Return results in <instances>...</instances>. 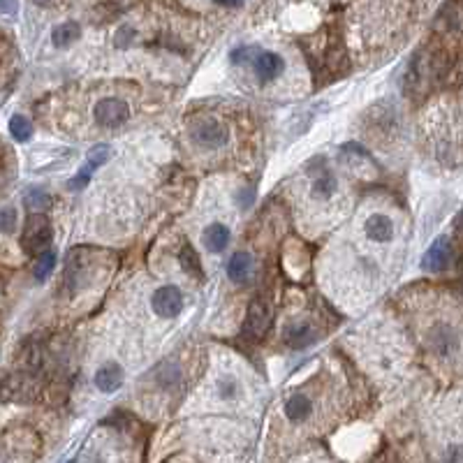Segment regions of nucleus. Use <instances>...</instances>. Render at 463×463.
<instances>
[{
    "instance_id": "nucleus-1",
    "label": "nucleus",
    "mask_w": 463,
    "mask_h": 463,
    "mask_svg": "<svg viewBox=\"0 0 463 463\" xmlns=\"http://www.w3.org/2000/svg\"><path fill=\"white\" fill-rule=\"evenodd\" d=\"M53 236L51 222L42 213H33L31 218L26 220L24 232H21V248L28 255H37L40 250L49 246V241Z\"/></svg>"
},
{
    "instance_id": "nucleus-2",
    "label": "nucleus",
    "mask_w": 463,
    "mask_h": 463,
    "mask_svg": "<svg viewBox=\"0 0 463 463\" xmlns=\"http://www.w3.org/2000/svg\"><path fill=\"white\" fill-rule=\"evenodd\" d=\"M93 118H95V123L100 128L116 130L130 120V107L128 102L118 98H102L95 105V109H93Z\"/></svg>"
},
{
    "instance_id": "nucleus-3",
    "label": "nucleus",
    "mask_w": 463,
    "mask_h": 463,
    "mask_svg": "<svg viewBox=\"0 0 463 463\" xmlns=\"http://www.w3.org/2000/svg\"><path fill=\"white\" fill-rule=\"evenodd\" d=\"M227 128L216 118H199L190 125V139L199 148H220L227 142Z\"/></svg>"
},
{
    "instance_id": "nucleus-4",
    "label": "nucleus",
    "mask_w": 463,
    "mask_h": 463,
    "mask_svg": "<svg viewBox=\"0 0 463 463\" xmlns=\"http://www.w3.org/2000/svg\"><path fill=\"white\" fill-rule=\"evenodd\" d=\"M151 306H153L155 315L172 320L176 315H181L183 311V292L176 285H162L153 292Z\"/></svg>"
},
{
    "instance_id": "nucleus-5",
    "label": "nucleus",
    "mask_w": 463,
    "mask_h": 463,
    "mask_svg": "<svg viewBox=\"0 0 463 463\" xmlns=\"http://www.w3.org/2000/svg\"><path fill=\"white\" fill-rule=\"evenodd\" d=\"M271 320H274V308L269 306V301L266 299H255L248 308L244 331L248 333V336L259 338L269 331V327H271Z\"/></svg>"
},
{
    "instance_id": "nucleus-6",
    "label": "nucleus",
    "mask_w": 463,
    "mask_h": 463,
    "mask_svg": "<svg viewBox=\"0 0 463 463\" xmlns=\"http://www.w3.org/2000/svg\"><path fill=\"white\" fill-rule=\"evenodd\" d=\"M449 259H452V244L447 236H440L426 250V255L422 259V269L429 274H440L449 266Z\"/></svg>"
},
{
    "instance_id": "nucleus-7",
    "label": "nucleus",
    "mask_w": 463,
    "mask_h": 463,
    "mask_svg": "<svg viewBox=\"0 0 463 463\" xmlns=\"http://www.w3.org/2000/svg\"><path fill=\"white\" fill-rule=\"evenodd\" d=\"M253 68L259 81H271L285 70V58L276 51H259L253 61Z\"/></svg>"
},
{
    "instance_id": "nucleus-8",
    "label": "nucleus",
    "mask_w": 463,
    "mask_h": 463,
    "mask_svg": "<svg viewBox=\"0 0 463 463\" xmlns=\"http://www.w3.org/2000/svg\"><path fill=\"white\" fill-rule=\"evenodd\" d=\"M429 345L433 352H438V355H449V352L459 348V336L452 327L438 322L429 329Z\"/></svg>"
},
{
    "instance_id": "nucleus-9",
    "label": "nucleus",
    "mask_w": 463,
    "mask_h": 463,
    "mask_svg": "<svg viewBox=\"0 0 463 463\" xmlns=\"http://www.w3.org/2000/svg\"><path fill=\"white\" fill-rule=\"evenodd\" d=\"M123 385V368L116 361H107L95 370V387L105 394H114Z\"/></svg>"
},
{
    "instance_id": "nucleus-10",
    "label": "nucleus",
    "mask_w": 463,
    "mask_h": 463,
    "mask_svg": "<svg viewBox=\"0 0 463 463\" xmlns=\"http://www.w3.org/2000/svg\"><path fill=\"white\" fill-rule=\"evenodd\" d=\"M364 229H366V236L370 241H375V244H387V241H392L394 236V222L389 216H385V213H373V216H368Z\"/></svg>"
},
{
    "instance_id": "nucleus-11",
    "label": "nucleus",
    "mask_w": 463,
    "mask_h": 463,
    "mask_svg": "<svg viewBox=\"0 0 463 463\" xmlns=\"http://www.w3.org/2000/svg\"><path fill=\"white\" fill-rule=\"evenodd\" d=\"M229 239H232V232H229L227 225H222V222H211V225L204 229V234H202L204 248H207L209 253H213V255L222 253V250L229 246Z\"/></svg>"
},
{
    "instance_id": "nucleus-12",
    "label": "nucleus",
    "mask_w": 463,
    "mask_h": 463,
    "mask_svg": "<svg viewBox=\"0 0 463 463\" xmlns=\"http://www.w3.org/2000/svg\"><path fill=\"white\" fill-rule=\"evenodd\" d=\"M313 415V401L306 394L301 392H296L292 394L290 398H287V403H285V417L290 420L292 424H301L306 422L308 417Z\"/></svg>"
},
{
    "instance_id": "nucleus-13",
    "label": "nucleus",
    "mask_w": 463,
    "mask_h": 463,
    "mask_svg": "<svg viewBox=\"0 0 463 463\" xmlns=\"http://www.w3.org/2000/svg\"><path fill=\"white\" fill-rule=\"evenodd\" d=\"M253 255H248V253H236V255H232V259L227 262V276L232 278L234 283H244L250 278V274H253Z\"/></svg>"
},
{
    "instance_id": "nucleus-14",
    "label": "nucleus",
    "mask_w": 463,
    "mask_h": 463,
    "mask_svg": "<svg viewBox=\"0 0 463 463\" xmlns=\"http://www.w3.org/2000/svg\"><path fill=\"white\" fill-rule=\"evenodd\" d=\"M315 338H318V331H315V327L308 322H301V324H296V327L287 329V343H290V348L294 350H303V348L313 345Z\"/></svg>"
},
{
    "instance_id": "nucleus-15",
    "label": "nucleus",
    "mask_w": 463,
    "mask_h": 463,
    "mask_svg": "<svg viewBox=\"0 0 463 463\" xmlns=\"http://www.w3.org/2000/svg\"><path fill=\"white\" fill-rule=\"evenodd\" d=\"M79 37H81V26L77 21H63L53 28L51 42L53 46H58V49H65V46H70L74 40H79Z\"/></svg>"
},
{
    "instance_id": "nucleus-16",
    "label": "nucleus",
    "mask_w": 463,
    "mask_h": 463,
    "mask_svg": "<svg viewBox=\"0 0 463 463\" xmlns=\"http://www.w3.org/2000/svg\"><path fill=\"white\" fill-rule=\"evenodd\" d=\"M333 192H336V179H333V174L329 170H320V174L313 179L311 194L315 199L327 202V199L333 197Z\"/></svg>"
},
{
    "instance_id": "nucleus-17",
    "label": "nucleus",
    "mask_w": 463,
    "mask_h": 463,
    "mask_svg": "<svg viewBox=\"0 0 463 463\" xmlns=\"http://www.w3.org/2000/svg\"><path fill=\"white\" fill-rule=\"evenodd\" d=\"M179 259H181V266L183 271L188 274L192 281H202L204 278V269H202V259L199 255L194 253V248L190 244H183L181 253H179Z\"/></svg>"
},
{
    "instance_id": "nucleus-18",
    "label": "nucleus",
    "mask_w": 463,
    "mask_h": 463,
    "mask_svg": "<svg viewBox=\"0 0 463 463\" xmlns=\"http://www.w3.org/2000/svg\"><path fill=\"white\" fill-rule=\"evenodd\" d=\"M9 132L16 142H28L33 137V123L24 114H14L9 118Z\"/></svg>"
},
{
    "instance_id": "nucleus-19",
    "label": "nucleus",
    "mask_w": 463,
    "mask_h": 463,
    "mask_svg": "<svg viewBox=\"0 0 463 463\" xmlns=\"http://www.w3.org/2000/svg\"><path fill=\"white\" fill-rule=\"evenodd\" d=\"M53 266H56V253H53V250H44V253L37 257L35 278H37V281H46V276L53 271Z\"/></svg>"
},
{
    "instance_id": "nucleus-20",
    "label": "nucleus",
    "mask_w": 463,
    "mask_h": 463,
    "mask_svg": "<svg viewBox=\"0 0 463 463\" xmlns=\"http://www.w3.org/2000/svg\"><path fill=\"white\" fill-rule=\"evenodd\" d=\"M181 380V370L176 366H167L162 370H157V383L162 387H174Z\"/></svg>"
},
{
    "instance_id": "nucleus-21",
    "label": "nucleus",
    "mask_w": 463,
    "mask_h": 463,
    "mask_svg": "<svg viewBox=\"0 0 463 463\" xmlns=\"http://www.w3.org/2000/svg\"><path fill=\"white\" fill-rule=\"evenodd\" d=\"M24 202H26L31 209H35V207H46V204H49V194H46L42 188H33V190L26 192Z\"/></svg>"
},
{
    "instance_id": "nucleus-22",
    "label": "nucleus",
    "mask_w": 463,
    "mask_h": 463,
    "mask_svg": "<svg viewBox=\"0 0 463 463\" xmlns=\"http://www.w3.org/2000/svg\"><path fill=\"white\" fill-rule=\"evenodd\" d=\"M107 157H109V148H107L105 144H100V146H95V148H93V151L88 153L86 165H90L93 170H98L100 165H105V162H107Z\"/></svg>"
},
{
    "instance_id": "nucleus-23",
    "label": "nucleus",
    "mask_w": 463,
    "mask_h": 463,
    "mask_svg": "<svg viewBox=\"0 0 463 463\" xmlns=\"http://www.w3.org/2000/svg\"><path fill=\"white\" fill-rule=\"evenodd\" d=\"M14 225H16V211L12 207H3V211H0V227H3L5 234H9V232H14Z\"/></svg>"
},
{
    "instance_id": "nucleus-24",
    "label": "nucleus",
    "mask_w": 463,
    "mask_h": 463,
    "mask_svg": "<svg viewBox=\"0 0 463 463\" xmlns=\"http://www.w3.org/2000/svg\"><path fill=\"white\" fill-rule=\"evenodd\" d=\"M93 172H95V170H93L90 165H83V167H81V172H79V174L74 176V179L70 181V188H72V190H74V188L81 190L83 185H88V181H90V174H93Z\"/></svg>"
},
{
    "instance_id": "nucleus-25",
    "label": "nucleus",
    "mask_w": 463,
    "mask_h": 463,
    "mask_svg": "<svg viewBox=\"0 0 463 463\" xmlns=\"http://www.w3.org/2000/svg\"><path fill=\"white\" fill-rule=\"evenodd\" d=\"M218 387H220V396H222V398H232V396L236 394V380L229 378V375L222 378Z\"/></svg>"
},
{
    "instance_id": "nucleus-26",
    "label": "nucleus",
    "mask_w": 463,
    "mask_h": 463,
    "mask_svg": "<svg viewBox=\"0 0 463 463\" xmlns=\"http://www.w3.org/2000/svg\"><path fill=\"white\" fill-rule=\"evenodd\" d=\"M132 35H135V31L130 26H123L120 31L116 33V44L118 46H128V42L132 40Z\"/></svg>"
},
{
    "instance_id": "nucleus-27",
    "label": "nucleus",
    "mask_w": 463,
    "mask_h": 463,
    "mask_svg": "<svg viewBox=\"0 0 463 463\" xmlns=\"http://www.w3.org/2000/svg\"><path fill=\"white\" fill-rule=\"evenodd\" d=\"M253 197H255V192L250 190V188H248V190H241V192H239V202L244 204V207H250V204H253Z\"/></svg>"
},
{
    "instance_id": "nucleus-28",
    "label": "nucleus",
    "mask_w": 463,
    "mask_h": 463,
    "mask_svg": "<svg viewBox=\"0 0 463 463\" xmlns=\"http://www.w3.org/2000/svg\"><path fill=\"white\" fill-rule=\"evenodd\" d=\"M70 463H74V461H70Z\"/></svg>"
}]
</instances>
